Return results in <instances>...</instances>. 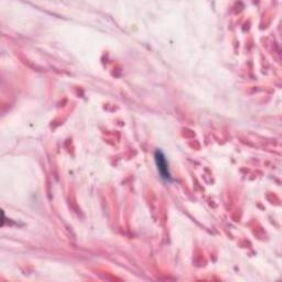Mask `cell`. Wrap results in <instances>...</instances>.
Masks as SVG:
<instances>
[{
    "instance_id": "cell-1",
    "label": "cell",
    "mask_w": 282,
    "mask_h": 282,
    "mask_svg": "<svg viewBox=\"0 0 282 282\" xmlns=\"http://www.w3.org/2000/svg\"><path fill=\"white\" fill-rule=\"evenodd\" d=\"M154 159H156V166H158V171L160 173L161 178H164V180L170 182L172 178H171V173L169 170V164H168L164 152L160 150H156V154H154Z\"/></svg>"
}]
</instances>
